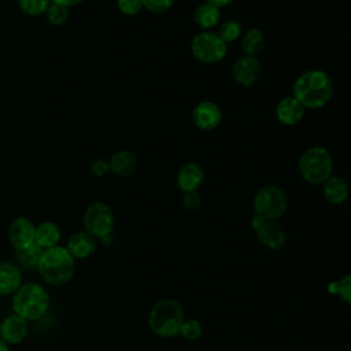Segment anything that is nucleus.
<instances>
[{"mask_svg": "<svg viewBox=\"0 0 351 351\" xmlns=\"http://www.w3.org/2000/svg\"><path fill=\"white\" fill-rule=\"evenodd\" d=\"M292 96L304 108H321L326 106L333 96V81L324 70H307L295 80Z\"/></svg>", "mask_w": 351, "mask_h": 351, "instance_id": "obj_1", "label": "nucleus"}, {"mask_svg": "<svg viewBox=\"0 0 351 351\" xmlns=\"http://www.w3.org/2000/svg\"><path fill=\"white\" fill-rule=\"evenodd\" d=\"M43 280L51 285H63L69 282L75 271V259L66 247L55 245L43 250L37 265Z\"/></svg>", "mask_w": 351, "mask_h": 351, "instance_id": "obj_2", "label": "nucleus"}, {"mask_svg": "<svg viewBox=\"0 0 351 351\" xmlns=\"http://www.w3.org/2000/svg\"><path fill=\"white\" fill-rule=\"evenodd\" d=\"M49 293L38 282H25L12 295L14 314L25 321H36L41 318L49 307Z\"/></svg>", "mask_w": 351, "mask_h": 351, "instance_id": "obj_3", "label": "nucleus"}, {"mask_svg": "<svg viewBox=\"0 0 351 351\" xmlns=\"http://www.w3.org/2000/svg\"><path fill=\"white\" fill-rule=\"evenodd\" d=\"M185 319L182 306L170 298L158 300L149 310L148 326L159 337H174Z\"/></svg>", "mask_w": 351, "mask_h": 351, "instance_id": "obj_4", "label": "nucleus"}, {"mask_svg": "<svg viewBox=\"0 0 351 351\" xmlns=\"http://www.w3.org/2000/svg\"><path fill=\"white\" fill-rule=\"evenodd\" d=\"M298 169L307 184L322 185L333 173V158L326 148L314 145L300 155Z\"/></svg>", "mask_w": 351, "mask_h": 351, "instance_id": "obj_5", "label": "nucleus"}, {"mask_svg": "<svg viewBox=\"0 0 351 351\" xmlns=\"http://www.w3.org/2000/svg\"><path fill=\"white\" fill-rule=\"evenodd\" d=\"M288 208V197L278 185H265L254 196L255 215L263 221H277Z\"/></svg>", "mask_w": 351, "mask_h": 351, "instance_id": "obj_6", "label": "nucleus"}, {"mask_svg": "<svg viewBox=\"0 0 351 351\" xmlns=\"http://www.w3.org/2000/svg\"><path fill=\"white\" fill-rule=\"evenodd\" d=\"M114 213L106 203L93 202L85 208L82 217L84 230L92 234L93 237L104 239L110 236L114 229Z\"/></svg>", "mask_w": 351, "mask_h": 351, "instance_id": "obj_7", "label": "nucleus"}, {"mask_svg": "<svg viewBox=\"0 0 351 351\" xmlns=\"http://www.w3.org/2000/svg\"><path fill=\"white\" fill-rule=\"evenodd\" d=\"M226 44L213 32H200L191 41V52L196 60L214 64L226 56Z\"/></svg>", "mask_w": 351, "mask_h": 351, "instance_id": "obj_8", "label": "nucleus"}, {"mask_svg": "<svg viewBox=\"0 0 351 351\" xmlns=\"http://www.w3.org/2000/svg\"><path fill=\"white\" fill-rule=\"evenodd\" d=\"M262 75V64L258 56L241 55L239 56L230 69L232 80L243 88L252 86Z\"/></svg>", "mask_w": 351, "mask_h": 351, "instance_id": "obj_9", "label": "nucleus"}, {"mask_svg": "<svg viewBox=\"0 0 351 351\" xmlns=\"http://www.w3.org/2000/svg\"><path fill=\"white\" fill-rule=\"evenodd\" d=\"M192 122L200 130L215 129L222 119V111L218 104L210 100L197 103L192 110Z\"/></svg>", "mask_w": 351, "mask_h": 351, "instance_id": "obj_10", "label": "nucleus"}, {"mask_svg": "<svg viewBox=\"0 0 351 351\" xmlns=\"http://www.w3.org/2000/svg\"><path fill=\"white\" fill-rule=\"evenodd\" d=\"M36 225L26 217L12 219L8 226V240L15 250H23L34 243Z\"/></svg>", "mask_w": 351, "mask_h": 351, "instance_id": "obj_11", "label": "nucleus"}, {"mask_svg": "<svg viewBox=\"0 0 351 351\" xmlns=\"http://www.w3.org/2000/svg\"><path fill=\"white\" fill-rule=\"evenodd\" d=\"M255 232L259 244L267 250H280L287 241L284 229L276 221H262L261 225L255 228Z\"/></svg>", "mask_w": 351, "mask_h": 351, "instance_id": "obj_12", "label": "nucleus"}, {"mask_svg": "<svg viewBox=\"0 0 351 351\" xmlns=\"http://www.w3.org/2000/svg\"><path fill=\"white\" fill-rule=\"evenodd\" d=\"M97 239L85 230L71 234L67 240L66 250L74 259H86L96 252Z\"/></svg>", "mask_w": 351, "mask_h": 351, "instance_id": "obj_13", "label": "nucleus"}, {"mask_svg": "<svg viewBox=\"0 0 351 351\" xmlns=\"http://www.w3.org/2000/svg\"><path fill=\"white\" fill-rule=\"evenodd\" d=\"M203 178H204L203 167L196 162H186L181 165L176 176L177 185L182 192L197 191V188L203 182Z\"/></svg>", "mask_w": 351, "mask_h": 351, "instance_id": "obj_14", "label": "nucleus"}, {"mask_svg": "<svg viewBox=\"0 0 351 351\" xmlns=\"http://www.w3.org/2000/svg\"><path fill=\"white\" fill-rule=\"evenodd\" d=\"M27 335V321L16 314L4 318L0 322V339L5 344H19Z\"/></svg>", "mask_w": 351, "mask_h": 351, "instance_id": "obj_15", "label": "nucleus"}, {"mask_svg": "<svg viewBox=\"0 0 351 351\" xmlns=\"http://www.w3.org/2000/svg\"><path fill=\"white\" fill-rule=\"evenodd\" d=\"M304 111L306 108L293 96H287L277 103L276 117L282 125L292 126L303 119Z\"/></svg>", "mask_w": 351, "mask_h": 351, "instance_id": "obj_16", "label": "nucleus"}, {"mask_svg": "<svg viewBox=\"0 0 351 351\" xmlns=\"http://www.w3.org/2000/svg\"><path fill=\"white\" fill-rule=\"evenodd\" d=\"M22 285V273L19 267L8 261L0 262V295L10 296Z\"/></svg>", "mask_w": 351, "mask_h": 351, "instance_id": "obj_17", "label": "nucleus"}, {"mask_svg": "<svg viewBox=\"0 0 351 351\" xmlns=\"http://www.w3.org/2000/svg\"><path fill=\"white\" fill-rule=\"evenodd\" d=\"M322 185H324V189H322L324 199L328 203L333 206H340L347 200L350 191H348V184L343 177L330 176Z\"/></svg>", "mask_w": 351, "mask_h": 351, "instance_id": "obj_18", "label": "nucleus"}, {"mask_svg": "<svg viewBox=\"0 0 351 351\" xmlns=\"http://www.w3.org/2000/svg\"><path fill=\"white\" fill-rule=\"evenodd\" d=\"M110 171L119 177H128L137 169V158L132 151L121 149L111 155L108 159Z\"/></svg>", "mask_w": 351, "mask_h": 351, "instance_id": "obj_19", "label": "nucleus"}, {"mask_svg": "<svg viewBox=\"0 0 351 351\" xmlns=\"http://www.w3.org/2000/svg\"><path fill=\"white\" fill-rule=\"evenodd\" d=\"M60 237H62V232L59 226L51 221H44L38 223L34 229V243L43 250L58 245V243L60 241Z\"/></svg>", "mask_w": 351, "mask_h": 351, "instance_id": "obj_20", "label": "nucleus"}, {"mask_svg": "<svg viewBox=\"0 0 351 351\" xmlns=\"http://www.w3.org/2000/svg\"><path fill=\"white\" fill-rule=\"evenodd\" d=\"M219 19H221L219 8L206 1L199 4L193 11V22L203 32H208L210 29L217 27L219 25Z\"/></svg>", "mask_w": 351, "mask_h": 351, "instance_id": "obj_21", "label": "nucleus"}, {"mask_svg": "<svg viewBox=\"0 0 351 351\" xmlns=\"http://www.w3.org/2000/svg\"><path fill=\"white\" fill-rule=\"evenodd\" d=\"M240 44L245 55L258 56L265 48L266 38L262 30H259L258 27H251L241 34Z\"/></svg>", "mask_w": 351, "mask_h": 351, "instance_id": "obj_22", "label": "nucleus"}, {"mask_svg": "<svg viewBox=\"0 0 351 351\" xmlns=\"http://www.w3.org/2000/svg\"><path fill=\"white\" fill-rule=\"evenodd\" d=\"M241 33H243V29H241L240 22L234 21V19H228L218 25L217 36L225 44H228V43H233V41L239 40L241 37Z\"/></svg>", "mask_w": 351, "mask_h": 351, "instance_id": "obj_23", "label": "nucleus"}, {"mask_svg": "<svg viewBox=\"0 0 351 351\" xmlns=\"http://www.w3.org/2000/svg\"><path fill=\"white\" fill-rule=\"evenodd\" d=\"M15 255L18 258V261L25 266V267H37L40 256L43 254V248H40L36 243H33L32 245L23 248V250H15Z\"/></svg>", "mask_w": 351, "mask_h": 351, "instance_id": "obj_24", "label": "nucleus"}, {"mask_svg": "<svg viewBox=\"0 0 351 351\" xmlns=\"http://www.w3.org/2000/svg\"><path fill=\"white\" fill-rule=\"evenodd\" d=\"M49 4V0H18L21 11L29 16H40L45 14Z\"/></svg>", "mask_w": 351, "mask_h": 351, "instance_id": "obj_25", "label": "nucleus"}, {"mask_svg": "<svg viewBox=\"0 0 351 351\" xmlns=\"http://www.w3.org/2000/svg\"><path fill=\"white\" fill-rule=\"evenodd\" d=\"M202 332H203V328H202V324L197 319H195V318H185L182 325H181V328H180L178 335L181 337H184L185 340L195 341V340H197L202 336Z\"/></svg>", "mask_w": 351, "mask_h": 351, "instance_id": "obj_26", "label": "nucleus"}, {"mask_svg": "<svg viewBox=\"0 0 351 351\" xmlns=\"http://www.w3.org/2000/svg\"><path fill=\"white\" fill-rule=\"evenodd\" d=\"M47 21L53 26H60L69 19V8L60 4L51 3L45 11Z\"/></svg>", "mask_w": 351, "mask_h": 351, "instance_id": "obj_27", "label": "nucleus"}, {"mask_svg": "<svg viewBox=\"0 0 351 351\" xmlns=\"http://www.w3.org/2000/svg\"><path fill=\"white\" fill-rule=\"evenodd\" d=\"M350 284H351V277L348 274H346L344 277H341L340 280L330 282L328 287V291L337 295L340 299H343L346 303L351 302V289H350Z\"/></svg>", "mask_w": 351, "mask_h": 351, "instance_id": "obj_28", "label": "nucleus"}, {"mask_svg": "<svg viewBox=\"0 0 351 351\" xmlns=\"http://www.w3.org/2000/svg\"><path fill=\"white\" fill-rule=\"evenodd\" d=\"M176 0H141L143 8L148 10L154 14H165L167 12Z\"/></svg>", "mask_w": 351, "mask_h": 351, "instance_id": "obj_29", "label": "nucleus"}, {"mask_svg": "<svg viewBox=\"0 0 351 351\" xmlns=\"http://www.w3.org/2000/svg\"><path fill=\"white\" fill-rule=\"evenodd\" d=\"M118 10L125 15H136L143 10L141 0H117Z\"/></svg>", "mask_w": 351, "mask_h": 351, "instance_id": "obj_30", "label": "nucleus"}, {"mask_svg": "<svg viewBox=\"0 0 351 351\" xmlns=\"http://www.w3.org/2000/svg\"><path fill=\"white\" fill-rule=\"evenodd\" d=\"M202 204V196L197 191H189V192H184L182 195V206L189 210H197Z\"/></svg>", "mask_w": 351, "mask_h": 351, "instance_id": "obj_31", "label": "nucleus"}, {"mask_svg": "<svg viewBox=\"0 0 351 351\" xmlns=\"http://www.w3.org/2000/svg\"><path fill=\"white\" fill-rule=\"evenodd\" d=\"M90 173L95 177H104L106 174H108L110 173L108 159H106V158H96L90 163Z\"/></svg>", "mask_w": 351, "mask_h": 351, "instance_id": "obj_32", "label": "nucleus"}, {"mask_svg": "<svg viewBox=\"0 0 351 351\" xmlns=\"http://www.w3.org/2000/svg\"><path fill=\"white\" fill-rule=\"evenodd\" d=\"M51 3H55V4H60V5H64V7H73V5H77L80 4L82 0H49Z\"/></svg>", "mask_w": 351, "mask_h": 351, "instance_id": "obj_33", "label": "nucleus"}, {"mask_svg": "<svg viewBox=\"0 0 351 351\" xmlns=\"http://www.w3.org/2000/svg\"><path fill=\"white\" fill-rule=\"evenodd\" d=\"M234 0H206V3H210L213 4L214 7L217 8H222V7H226L229 4H232Z\"/></svg>", "mask_w": 351, "mask_h": 351, "instance_id": "obj_34", "label": "nucleus"}, {"mask_svg": "<svg viewBox=\"0 0 351 351\" xmlns=\"http://www.w3.org/2000/svg\"><path fill=\"white\" fill-rule=\"evenodd\" d=\"M0 351H10L8 348V344H5L1 339H0Z\"/></svg>", "mask_w": 351, "mask_h": 351, "instance_id": "obj_35", "label": "nucleus"}]
</instances>
